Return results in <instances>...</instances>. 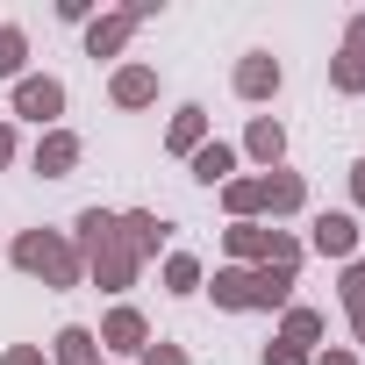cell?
Wrapping results in <instances>:
<instances>
[{
  "mask_svg": "<svg viewBox=\"0 0 365 365\" xmlns=\"http://www.w3.org/2000/svg\"><path fill=\"white\" fill-rule=\"evenodd\" d=\"M72 244H79L86 279H93L101 294H129V287H136L143 258L122 244V215H115V208H79V215H72Z\"/></svg>",
  "mask_w": 365,
  "mask_h": 365,
  "instance_id": "cell-1",
  "label": "cell"
},
{
  "mask_svg": "<svg viewBox=\"0 0 365 365\" xmlns=\"http://www.w3.org/2000/svg\"><path fill=\"white\" fill-rule=\"evenodd\" d=\"M8 258H15V272H29V279H43V287H86V258H79V244H72V230H22L15 244H8Z\"/></svg>",
  "mask_w": 365,
  "mask_h": 365,
  "instance_id": "cell-2",
  "label": "cell"
},
{
  "mask_svg": "<svg viewBox=\"0 0 365 365\" xmlns=\"http://www.w3.org/2000/svg\"><path fill=\"white\" fill-rule=\"evenodd\" d=\"M8 108H15V122H36V129H65V79H51V72H29V79H15Z\"/></svg>",
  "mask_w": 365,
  "mask_h": 365,
  "instance_id": "cell-3",
  "label": "cell"
},
{
  "mask_svg": "<svg viewBox=\"0 0 365 365\" xmlns=\"http://www.w3.org/2000/svg\"><path fill=\"white\" fill-rule=\"evenodd\" d=\"M358 244H365V222H358L351 208H322V215L308 222V251H315V258L351 265V258H358Z\"/></svg>",
  "mask_w": 365,
  "mask_h": 365,
  "instance_id": "cell-4",
  "label": "cell"
},
{
  "mask_svg": "<svg viewBox=\"0 0 365 365\" xmlns=\"http://www.w3.org/2000/svg\"><path fill=\"white\" fill-rule=\"evenodd\" d=\"M93 336H101V351H115V358H143V351H150V315H143L136 301H115Z\"/></svg>",
  "mask_w": 365,
  "mask_h": 365,
  "instance_id": "cell-5",
  "label": "cell"
},
{
  "mask_svg": "<svg viewBox=\"0 0 365 365\" xmlns=\"http://www.w3.org/2000/svg\"><path fill=\"white\" fill-rule=\"evenodd\" d=\"M230 86H237V101L265 108V101H279V86H287V65H279L272 51H244V58H237V72H230Z\"/></svg>",
  "mask_w": 365,
  "mask_h": 365,
  "instance_id": "cell-6",
  "label": "cell"
},
{
  "mask_svg": "<svg viewBox=\"0 0 365 365\" xmlns=\"http://www.w3.org/2000/svg\"><path fill=\"white\" fill-rule=\"evenodd\" d=\"M108 101H115L122 115H136V108H158V65H143V58H122V65H115V79H108Z\"/></svg>",
  "mask_w": 365,
  "mask_h": 365,
  "instance_id": "cell-7",
  "label": "cell"
},
{
  "mask_svg": "<svg viewBox=\"0 0 365 365\" xmlns=\"http://www.w3.org/2000/svg\"><path fill=\"white\" fill-rule=\"evenodd\" d=\"M79 158H86L79 129H43V136H36V150H29L36 179H72V172H79Z\"/></svg>",
  "mask_w": 365,
  "mask_h": 365,
  "instance_id": "cell-8",
  "label": "cell"
},
{
  "mask_svg": "<svg viewBox=\"0 0 365 365\" xmlns=\"http://www.w3.org/2000/svg\"><path fill=\"white\" fill-rule=\"evenodd\" d=\"M129 36H136V15H129V8H101V15L86 22V58H101V65H108V58H122V51H129Z\"/></svg>",
  "mask_w": 365,
  "mask_h": 365,
  "instance_id": "cell-9",
  "label": "cell"
},
{
  "mask_svg": "<svg viewBox=\"0 0 365 365\" xmlns=\"http://www.w3.org/2000/svg\"><path fill=\"white\" fill-rule=\"evenodd\" d=\"M237 158H251L258 172H279V165H287V122H272V115H251V129H244Z\"/></svg>",
  "mask_w": 365,
  "mask_h": 365,
  "instance_id": "cell-10",
  "label": "cell"
},
{
  "mask_svg": "<svg viewBox=\"0 0 365 365\" xmlns=\"http://www.w3.org/2000/svg\"><path fill=\"white\" fill-rule=\"evenodd\" d=\"M201 294H215V308H230V315H258V272L251 265H215V279Z\"/></svg>",
  "mask_w": 365,
  "mask_h": 365,
  "instance_id": "cell-11",
  "label": "cell"
},
{
  "mask_svg": "<svg viewBox=\"0 0 365 365\" xmlns=\"http://www.w3.org/2000/svg\"><path fill=\"white\" fill-rule=\"evenodd\" d=\"M237 165H244V158H237V143L208 136V143H201V150L187 158V179H194V187H215V194H222L230 179H237Z\"/></svg>",
  "mask_w": 365,
  "mask_h": 365,
  "instance_id": "cell-12",
  "label": "cell"
},
{
  "mask_svg": "<svg viewBox=\"0 0 365 365\" xmlns=\"http://www.w3.org/2000/svg\"><path fill=\"white\" fill-rule=\"evenodd\" d=\"M122 244H129V251H136V258L150 265V258H158V251L172 244V222H165L158 208H122Z\"/></svg>",
  "mask_w": 365,
  "mask_h": 365,
  "instance_id": "cell-13",
  "label": "cell"
},
{
  "mask_svg": "<svg viewBox=\"0 0 365 365\" xmlns=\"http://www.w3.org/2000/svg\"><path fill=\"white\" fill-rule=\"evenodd\" d=\"M258 187H265V222H287V215H301L308 208V179L301 172H258Z\"/></svg>",
  "mask_w": 365,
  "mask_h": 365,
  "instance_id": "cell-14",
  "label": "cell"
},
{
  "mask_svg": "<svg viewBox=\"0 0 365 365\" xmlns=\"http://www.w3.org/2000/svg\"><path fill=\"white\" fill-rule=\"evenodd\" d=\"M222 251H230V265H265L272 222H230V230H222Z\"/></svg>",
  "mask_w": 365,
  "mask_h": 365,
  "instance_id": "cell-15",
  "label": "cell"
},
{
  "mask_svg": "<svg viewBox=\"0 0 365 365\" xmlns=\"http://www.w3.org/2000/svg\"><path fill=\"white\" fill-rule=\"evenodd\" d=\"M201 143H208V108H194V101H187V108L165 122V150H172V158H194Z\"/></svg>",
  "mask_w": 365,
  "mask_h": 365,
  "instance_id": "cell-16",
  "label": "cell"
},
{
  "mask_svg": "<svg viewBox=\"0 0 365 365\" xmlns=\"http://www.w3.org/2000/svg\"><path fill=\"white\" fill-rule=\"evenodd\" d=\"M322 329H329V315H322V308H308V301L279 308V336H287V344H301V351H322Z\"/></svg>",
  "mask_w": 365,
  "mask_h": 365,
  "instance_id": "cell-17",
  "label": "cell"
},
{
  "mask_svg": "<svg viewBox=\"0 0 365 365\" xmlns=\"http://www.w3.org/2000/svg\"><path fill=\"white\" fill-rule=\"evenodd\" d=\"M51 365H101V336H93L86 322H65V329L51 336Z\"/></svg>",
  "mask_w": 365,
  "mask_h": 365,
  "instance_id": "cell-18",
  "label": "cell"
},
{
  "mask_svg": "<svg viewBox=\"0 0 365 365\" xmlns=\"http://www.w3.org/2000/svg\"><path fill=\"white\" fill-rule=\"evenodd\" d=\"M222 208L230 222H265V187H258V172H237L230 187H222Z\"/></svg>",
  "mask_w": 365,
  "mask_h": 365,
  "instance_id": "cell-19",
  "label": "cell"
},
{
  "mask_svg": "<svg viewBox=\"0 0 365 365\" xmlns=\"http://www.w3.org/2000/svg\"><path fill=\"white\" fill-rule=\"evenodd\" d=\"M201 287H208V265H201L194 251H165V294L187 301V294H201Z\"/></svg>",
  "mask_w": 365,
  "mask_h": 365,
  "instance_id": "cell-20",
  "label": "cell"
},
{
  "mask_svg": "<svg viewBox=\"0 0 365 365\" xmlns=\"http://www.w3.org/2000/svg\"><path fill=\"white\" fill-rule=\"evenodd\" d=\"M0 79H29V29L22 22H0Z\"/></svg>",
  "mask_w": 365,
  "mask_h": 365,
  "instance_id": "cell-21",
  "label": "cell"
},
{
  "mask_svg": "<svg viewBox=\"0 0 365 365\" xmlns=\"http://www.w3.org/2000/svg\"><path fill=\"white\" fill-rule=\"evenodd\" d=\"M329 93H351V101H365V58L336 51V58H329Z\"/></svg>",
  "mask_w": 365,
  "mask_h": 365,
  "instance_id": "cell-22",
  "label": "cell"
},
{
  "mask_svg": "<svg viewBox=\"0 0 365 365\" xmlns=\"http://www.w3.org/2000/svg\"><path fill=\"white\" fill-rule=\"evenodd\" d=\"M336 301H344V315H351V308H365V258H351V265L336 272Z\"/></svg>",
  "mask_w": 365,
  "mask_h": 365,
  "instance_id": "cell-23",
  "label": "cell"
},
{
  "mask_svg": "<svg viewBox=\"0 0 365 365\" xmlns=\"http://www.w3.org/2000/svg\"><path fill=\"white\" fill-rule=\"evenodd\" d=\"M136 365H194V358H187V351H179V344H165V336H150V351H143Z\"/></svg>",
  "mask_w": 365,
  "mask_h": 365,
  "instance_id": "cell-24",
  "label": "cell"
},
{
  "mask_svg": "<svg viewBox=\"0 0 365 365\" xmlns=\"http://www.w3.org/2000/svg\"><path fill=\"white\" fill-rule=\"evenodd\" d=\"M308 358H315V351H301V344H287V336L265 344V365H308Z\"/></svg>",
  "mask_w": 365,
  "mask_h": 365,
  "instance_id": "cell-25",
  "label": "cell"
},
{
  "mask_svg": "<svg viewBox=\"0 0 365 365\" xmlns=\"http://www.w3.org/2000/svg\"><path fill=\"white\" fill-rule=\"evenodd\" d=\"M93 15H101V0H58V22H79V29H86Z\"/></svg>",
  "mask_w": 365,
  "mask_h": 365,
  "instance_id": "cell-26",
  "label": "cell"
},
{
  "mask_svg": "<svg viewBox=\"0 0 365 365\" xmlns=\"http://www.w3.org/2000/svg\"><path fill=\"white\" fill-rule=\"evenodd\" d=\"M0 365H51V351H43V344H8Z\"/></svg>",
  "mask_w": 365,
  "mask_h": 365,
  "instance_id": "cell-27",
  "label": "cell"
},
{
  "mask_svg": "<svg viewBox=\"0 0 365 365\" xmlns=\"http://www.w3.org/2000/svg\"><path fill=\"white\" fill-rule=\"evenodd\" d=\"M308 365H365V358H358V351H351V344H322V351H315V358H308Z\"/></svg>",
  "mask_w": 365,
  "mask_h": 365,
  "instance_id": "cell-28",
  "label": "cell"
},
{
  "mask_svg": "<svg viewBox=\"0 0 365 365\" xmlns=\"http://www.w3.org/2000/svg\"><path fill=\"white\" fill-rule=\"evenodd\" d=\"M15 158H22V136H15V122H8V115H0V172H8Z\"/></svg>",
  "mask_w": 365,
  "mask_h": 365,
  "instance_id": "cell-29",
  "label": "cell"
},
{
  "mask_svg": "<svg viewBox=\"0 0 365 365\" xmlns=\"http://www.w3.org/2000/svg\"><path fill=\"white\" fill-rule=\"evenodd\" d=\"M344 51H351V58H365V15H351V22H344Z\"/></svg>",
  "mask_w": 365,
  "mask_h": 365,
  "instance_id": "cell-30",
  "label": "cell"
},
{
  "mask_svg": "<svg viewBox=\"0 0 365 365\" xmlns=\"http://www.w3.org/2000/svg\"><path fill=\"white\" fill-rule=\"evenodd\" d=\"M351 201L365 208V158H351Z\"/></svg>",
  "mask_w": 365,
  "mask_h": 365,
  "instance_id": "cell-31",
  "label": "cell"
},
{
  "mask_svg": "<svg viewBox=\"0 0 365 365\" xmlns=\"http://www.w3.org/2000/svg\"><path fill=\"white\" fill-rule=\"evenodd\" d=\"M351 351H365V308H351Z\"/></svg>",
  "mask_w": 365,
  "mask_h": 365,
  "instance_id": "cell-32",
  "label": "cell"
}]
</instances>
